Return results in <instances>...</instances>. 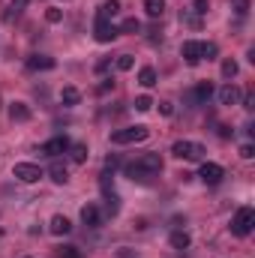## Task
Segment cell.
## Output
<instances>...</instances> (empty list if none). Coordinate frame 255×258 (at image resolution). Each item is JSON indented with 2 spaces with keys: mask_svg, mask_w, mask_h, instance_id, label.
Returning a JSON list of instances; mask_svg holds the SVG:
<instances>
[{
  "mask_svg": "<svg viewBox=\"0 0 255 258\" xmlns=\"http://www.w3.org/2000/svg\"><path fill=\"white\" fill-rule=\"evenodd\" d=\"M159 171H162L159 153H144L141 159H135L132 165H126V174L132 180H147V177H153V174H159Z\"/></svg>",
  "mask_w": 255,
  "mask_h": 258,
  "instance_id": "6da1fadb",
  "label": "cell"
},
{
  "mask_svg": "<svg viewBox=\"0 0 255 258\" xmlns=\"http://www.w3.org/2000/svg\"><path fill=\"white\" fill-rule=\"evenodd\" d=\"M171 153H174L177 159H189V162H201L207 150H204V144H198V141H174Z\"/></svg>",
  "mask_w": 255,
  "mask_h": 258,
  "instance_id": "7a4b0ae2",
  "label": "cell"
},
{
  "mask_svg": "<svg viewBox=\"0 0 255 258\" xmlns=\"http://www.w3.org/2000/svg\"><path fill=\"white\" fill-rule=\"evenodd\" d=\"M252 225H255V210L252 207H240V210L234 213V219H231V234L246 237V234L252 231Z\"/></svg>",
  "mask_w": 255,
  "mask_h": 258,
  "instance_id": "3957f363",
  "label": "cell"
},
{
  "mask_svg": "<svg viewBox=\"0 0 255 258\" xmlns=\"http://www.w3.org/2000/svg\"><path fill=\"white\" fill-rule=\"evenodd\" d=\"M147 135H150L147 126H126V129L111 132V144H138V141H144Z\"/></svg>",
  "mask_w": 255,
  "mask_h": 258,
  "instance_id": "277c9868",
  "label": "cell"
},
{
  "mask_svg": "<svg viewBox=\"0 0 255 258\" xmlns=\"http://www.w3.org/2000/svg\"><path fill=\"white\" fill-rule=\"evenodd\" d=\"M99 186H102V195H105V207H108V213L114 216V213L120 210V198H117L114 186H111V174H108V171L99 177Z\"/></svg>",
  "mask_w": 255,
  "mask_h": 258,
  "instance_id": "5b68a950",
  "label": "cell"
},
{
  "mask_svg": "<svg viewBox=\"0 0 255 258\" xmlns=\"http://www.w3.org/2000/svg\"><path fill=\"white\" fill-rule=\"evenodd\" d=\"M12 174H15L21 183H39L42 168H39V165H33V162H18V165L12 168Z\"/></svg>",
  "mask_w": 255,
  "mask_h": 258,
  "instance_id": "8992f818",
  "label": "cell"
},
{
  "mask_svg": "<svg viewBox=\"0 0 255 258\" xmlns=\"http://www.w3.org/2000/svg\"><path fill=\"white\" fill-rule=\"evenodd\" d=\"M93 33H96V42H111V39H117V27L111 24V18H102V15H96V27H93Z\"/></svg>",
  "mask_w": 255,
  "mask_h": 258,
  "instance_id": "52a82bcc",
  "label": "cell"
},
{
  "mask_svg": "<svg viewBox=\"0 0 255 258\" xmlns=\"http://www.w3.org/2000/svg\"><path fill=\"white\" fill-rule=\"evenodd\" d=\"M198 177H201L207 186H216V183L225 177V171H222V165H216V162H201V171H198Z\"/></svg>",
  "mask_w": 255,
  "mask_h": 258,
  "instance_id": "ba28073f",
  "label": "cell"
},
{
  "mask_svg": "<svg viewBox=\"0 0 255 258\" xmlns=\"http://www.w3.org/2000/svg\"><path fill=\"white\" fill-rule=\"evenodd\" d=\"M39 150H42L45 156H60V153L69 150V138H66V135H54V138H48Z\"/></svg>",
  "mask_w": 255,
  "mask_h": 258,
  "instance_id": "9c48e42d",
  "label": "cell"
},
{
  "mask_svg": "<svg viewBox=\"0 0 255 258\" xmlns=\"http://www.w3.org/2000/svg\"><path fill=\"white\" fill-rule=\"evenodd\" d=\"M81 222H84L87 228H99V225H102V210H99L96 204H84V207H81Z\"/></svg>",
  "mask_w": 255,
  "mask_h": 258,
  "instance_id": "30bf717a",
  "label": "cell"
},
{
  "mask_svg": "<svg viewBox=\"0 0 255 258\" xmlns=\"http://www.w3.org/2000/svg\"><path fill=\"white\" fill-rule=\"evenodd\" d=\"M180 54H183V60L186 63H201V42H195V39H186L183 45H180Z\"/></svg>",
  "mask_w": 255,
  "mask_h": 258,
  "instance_id": "8fae6325",
  "label": "cell"
},
{
  "mask_svg": "<svg viewBox=\"0 0 255 258\" xmlns=\"http://www.w3.org/2000/svg\"><path fill=\"white\" fill-rule=\"evenodd\" d=\"M57 60L54 57H48V54H33V57H27V69H33V72H45V69H54Z\"/></svg>",
  "mask_w": 255,
  "mask_h": 258,
  "instance_id": "7c38bea8",
  "label": "cell"
},
{
  "mask_svg": "<svg viewBox=\"0 0 255 258\" xmlns=\"http://www.w3.org/2000/svg\"><path fill=\"white\" fill-rule=\"evenodd\" d=\"M216 96H219V102H222V105H234V102L240 99V90H237V84L225 81V84L219 87V93H216Z\"/></svg>",
  "mask_w": 255,
  "mask_h": 258,
  "instance_id": "4fadbf2b",
  "label": "cell"
},
{
  "mask_svg": "<svg viewBox=\"0 0 255 258\" xmlns=\"http://www.w3.org/2000/svg\"><path fill=\"white\" fill-rule=\"evenodd\" d=\"M9 117H12L15 123H27V120H30V105H27V102H12V105H9Z\"/></svg>",
  "mask_w": 255,
  "mask_h": 258,
  "instance_id": "5bb4252c",
  "label": "cell"
},
{
  "mask_svg": "<svg viewBox=\"0 0 255 258\" xmlns=\"http://www.w3.org/2000/svg\"><path fill=\"white\" fill-rule=\"evenodd\" d=\"M210 96H213V87H210L207 81H201V84H198V87H195V90L189 93V99H192V102H201V105H204V102H207Z\"/></svg>",
  "mask_w": 255,
  "mask_h": 258,
  "instance_id": "9a60e30c",
  "label": "cell"
},
{
  "mask_svg": "<svg viewBox=\"0 0 255 258\" xmlns=\"http://www.w3.org/2000/svg\"><path fill=\"white\" fill-rule=\"evenodd\" d=\"M48 228H51V234H57V237H60V234H69V231H72V222H69L66 216H54Z\"/></svg>",
  "mask_w": 255,
  "mask_h": 258,
  "instance_id": "2e32d148",
  "label": "cell"
},
{
  "mask_svg": "<svg viewBox=\"0 0 255 258\" xmlns=\"http://www.w3.org/2000/svg\"><path fill=\"white\" fill-rule=\"evenodd\" d=\"M27 3H30V0H12V3H9V9H6V15H3V18H6V21H15V18H18V15H21V12H24V9H27Z\"/></svg>",
  "mask_w": 255,
  "mask_h": 258,
  "instance_id": "e0dca14e",
  "label": "cell"
},
{
  "mask_svg": "<svg viewBox=\"0 0 255 258\" xmlns=\"http://www.w3.org/2000/svg\"><path fill=\"white\" fill-rule=\"evenodd\" d=\"M138 84H141V87H153V84H156V69H153V66H144V69L138 72Z\"/></svg>",
  "mask_w": 255,
  "mask_h": 258,
  "instance_id": "ac0fdd59",
  "label": "cell"
},
{
  "mask_svg": "<svg viewBox=\"0 0 255 258\" xmlns=\"http://www.w3.org/2000/svg\"><path fill=\"white\" fill-rule=\"evenodd\" d=\"M48 174H51L54 183H66V180H69V171H66L63 162H51V171H48Z\"/></svg>",
  "mask_w": 255,
  "mask_h": 258,
  "instance_id": "d6986e66",
  "label": "cell"
},
{
  "mask_svg": "<svg viewBox=\"0 0 255 258\" xmlns=\"http://www.w3.org/2000/svg\"><path fill=\"white\" fill-rule=\"evenodd\" d=\"M117 12H120V0H105V3L99 6V15H102V18H114Z\"/></svg>",
  "mask_w": 255,
  "mask_h": 258,
  "instance_id": "ffe728a7",
  "label": "cell"
},
{
  "mask_svg": "<svg viewBox=\"0 0 255 258\" xmlns=\"http://www.w3.org/2000/svg\"><path fill=\"white\" fill-rule=\"evenodd\" d=\"M60 102H63V105H78V102H81V93H78L75 87H63V90H60Z\"/></svg>",
  "mask_w": 255,
  "mask_h": 258,
  "instance_id": "44dd1931",
  "label": "cell"
},
{
  "mask_svg": "<svg viewBox=\"0 0 255 258\" xmlns=\"http://www.w3.org/2000/svg\"><path fill=\"white\" fill-rule=\"evenodd\" d=\"M144 9H147L150 18H159L165 12V0H144Z\"/></svg>",
  "mask_w": 255,
  "mask_h": 258,
  "instance_id": "7402d4cb",
  "label": "cell"
},
{
  "mask_svg": "<svg viewBox=\"0 0 255 258\" xmlns=\"http://www.w3.org/2000/svg\"><path fill=\"white\" fill-rule=\"evenodd\" d=\"M171 246L180 249V252L189 249V234H186V231H174V234H171Z\"/></svg>",
  "mask_w": 255,
  "mask_h": 258,
  "instance_id": "603a6c76",
  "label": "cell"
},
{
  "mask_svg": "<svg viewBox=\"0 0 255 258\" xmlns=\"http://www.w3.org/2000/svg\"><path fill=\"white\" fill-rule=\"evenodd\" d=\"M69 156H72V162H84L87 159V144H69Z\"/></svg>",
  "mask_w": 255,
  "mask_h": 258,
  "instance_id": "cb8c5ba5",
  "label": "cell"
},
{
  "mask_svg": "<svg viewBox=\"0 0 255 258\" xmlns=\"http://www.w3.org/2000/svg\"><path fill=\"white\" fill-rule=\"evenodd\" d=\"M216 54H219L216 42H201V60H213Z\"/></svg>",
  "mask_w": 255,
  "mask_h": 258,
  "instance_id": "d4e9b609",
  "label": "cell"
},
{
  "mask_svg": "<svg viewBox=\"0 0 255 258\" xmlns=\"http://www.w3.org/2000/svg\"><path fill=\"white\" fill-rule=\"evenodd\" d=\"M117 30H120V33H138V30H141V24H138V18H126Z\"/></svg>",
  "mask_w": 255,
  "mask_h": 258,
  "instance_id": "484cf974",
  "label": "cell"
},
{
  "mask_svg": "<svg viewBox=\"0 0 255 258\" xmlns=\"http://www.w3.org/2000/svg\"><path fill=\"white\" fill-rule=\"evenodd\" d=\"M132 66H135V57H132V54H120V57H117V69H120V72H129Z\"/></svg>",
  "mask_w": 255,
  "mask_h": 258,
  "instance_id": "4316f807",
  "label": "cell"
},
{
  "mask_svg": "<svg viewBox=\"0 0 255 258\" xmlns=\"http://www.w3.org/2000/svg\"><path fill=\"white\" fill-rule=\"evenodd\" d=\"M237 75V63L234 60H222V78H234Z\"/></svg>",
  "mask_w": 255,
  "mask_h": 258,
  "instance_id": "83f0119b",
  "label": "cell"
},
{
  "mask_svg": "<svg viewBox=\"0 0 255 258\" xmlns=\"http://www.w3.org/2000/svg\"><path fill=\"white\" fill-rule=\"evenodd\" d=\"M153 108V99L150 96H138L135 99V111H150Z\"/></svg>",
  "mask_w": 255,
  "mask_h": 258,
  "instance_id": "f1b7e54d",
  "label": "cell"
},
{
  "mask_svg": "<svg viewBox=\"0 0 255 258\" xmlns=\"http://www.w3.org/2000/svg\"><path fill=\"white\" fill-rule=\"evenodd\" d=\"M57 258H81V252H78L75 246H60V249H57Z\"/></svg>",
  "mask_w": 255,
  "mask_h": 258,
  "instance_id": "f546056e",
  "label": "cell"
},
{
  "mask_svg": "<svg viewBox=\"0 0 255 258\" xmlns=\"http://www.w3.org/2000/svg\"><path fill=\"white\" fill-rule=\"evenodd\" d=\"M60 18H63V12H60V9H48V12H45V21H51V24H57Z\"/></svg>",
  "mask_w": 255,
  "mask_h": 258,
  "instance_id": "4dcf8cb0",
  "label": "cell"
},
{
  "mask_svg": "<svg viewBox=\"0 0 255 258\" xmlns=\"http://www.w3.org/2000/svg\"><path fill=\"white\" fill-rule=\"evenodd\" d=\"M240 156H243V159H252V156H255V147H252V144H243V147H240Z\"/></svg>",
  "mask_w": 255,
  "mask_h": 258,
  "instance_id": "1f68e13d",
  "label": "cell"
},
{
  "mask_svg": "<svg viewBox=\"0 0 255 258\" xmlns=\"http://www.w3.org/2000/svg\"><path fill=\"white\" fill-rule=\"evenodd\" d=\"M192 12H198V15H204V12H207V0H195V6H192Z\"/></svg>",
  "mask_w": 255,
  "mask_h": 258,
  "instance_id": "d6a6232c",
  "label": "cell"
},
{
  "mask_svg": "<svg viewBox=\"0 0 255 258\" xmlns=\"http://www.w3.org/2000/svg\"><path fill=\"white\" fill-rule=\"evenodd\" d=\"M111 87H114V81H111V78H105V81L99 84V93H105V90H111Z\"/></svg>",
  "mask_w": 255,
  "mask_h": 258,
  "instance_id": "836d02e7",
  "label": "cell"
},
{
  "mask_svg": "<svg viewBox=\"0 0 255 258\" xmlns=\"http://www.w3.org/2000/svg\"><path fill=\"white\" fill-rule=\"evenodd\" d=\"M159 111H162V114H171V111H174V105H171V102H159Z\"/></svg>",
  "mask_w": 255,
  "mask_h": 258,
  "instance_id": "e575fe53",
  "label": "cell"
},
{
  "mask_svg": "<svg viewBox=\"0 0 255 258\" xmlns=\"http://www.w3.org/2000/svg\"><path fill=\"white\" fill-rule=\"evenodd\" d=\"M243 108H249V111H252V108H255V96H246V99H243Z\"/></svg>",
  "mask_w": 255,
  "mask_h": 258,
  "instance_id": "d590c367",
  "label": "cell"
}]
</instances>
